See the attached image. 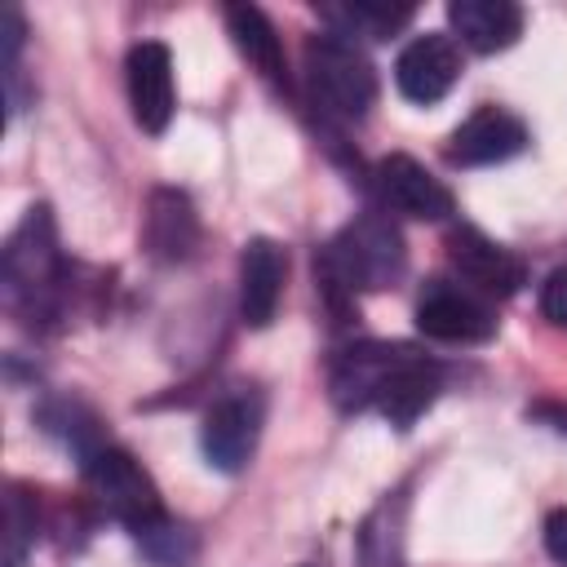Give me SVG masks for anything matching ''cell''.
I'll use <instances>...</instances> for the list:
<instances>
[{
    "label": "cell",
    "mask_w": 567,
    "mask_h": 567,
    "mask_svg": "<svg viewBox=\"0 0 567 567\" xmlns=\"http://www.w3.org/2000/svg\"><path fill=\"white\" fill-rule=\"evenodd\" d=\"M137 540L146 545V554L155 558V563H164V567H182L186 558H190V536H186V527H177L173 518H164V523H155V527H146V532H137Z\"/></svg>",
    "instance_id": "ac0fdd59"
},
{
    "label": "cell",
    "mask_w": 567,
    "mask_h": 567,
    "mask_svg": "<svg viewBox=\"0 0 567 567\" xmlns=\"http://www.w3.org/2000/svg\"><path fill=\"white\" fill-rule=\"evenodd\" d=\"M306 80L315 106H323L337 120H363L377 102V71L363 58V49L337 31L315 35L306 44Z\"/></svg>",
    "instance_id": "7a4b0ae2"
},
{
    "label": "cell",
    "mask_w": 567,
    "mask_h": 567,
    "mask_svg": "<svg viewBox=\"0 0 567 567\" xmlns=\"http://www.w3.org/2000/svg\"><path fill=\"white\" fill-rule=\"evenodd\" d=\"M62 279V257L53 244V221L49 208H27L22 226L4 244V292L9 306L35 315V306L58 288Z\"/></svg>",
    "instance_id": "277c9868"
},
{
    "label": "cell",
    "mask_w": 567,
    "mask_h": 567,
    "mask_svg": "<svg viewBox=\"0 0 567 567\" xmlns=\"http://www.w3.org/2000/svg\"><path fill=\"white\" fill-rule=\"evenodd\" d=\"M84 483L97 496V505L115 523H124L133 536L168 518L164 501H159V487L151 483V474L124 447H89L84 452Z\"/></svg>",
    "instance_id": "3957f363"
},
{
    "label": "cell",
    "mask_w": 567,
    "mask_h": 567,
    "mask_svg": "<svg viewBox=\"0 0 567 567\" xmlns=\"http://www.w3.org/2000/svg\"><path fill=\"white\" fill-rule=\"evenodd\" d=\"M416 328L434 341L474 346V341H487L496 332V315L487 301H478V292L447 284V279H434V284H425V292L416 301Z\"/></svg>",
    "instance_id": "5b68a950"
},
{
    "label": "cell",
    "mask_w": 567,
    "mask_h": 567,
    "mask_svg": "<svg viewBox=\"0 0 567 567\" xmlns=\"http://www.w3.org/2000/svg\"><path fill=\"white\" fill-rule=\"evenodd\" d=\"M412 4H368V0H359V4H323V18L337 27V35H372V40H385V35H394L399 27H408L412 22Z\"/></svg>",
    "instance_id": "e0dca14e"
},
{
    "label": "cell",
    "mask_w": 567,
    "mask_h": 567,
    "mask_svg": "<svg viewBox=\"0 0 567 567\" xmlns=\"http://www.w3.org/2000/svg\"><path fill=\"white\" fill-rule=\"evenodd\" d=\"M257 434H261V399L239 390V394H226L208 408L199 443H204V456L213 470L239 474L257 452Z\"/></svg>",
    "instance_id": "8992f818"
},
{
    "label": "cell",
    "mask_w": 567,
    "mask_h": 567,
    "mask_svg": "<svg viewBox=\"0 0 567 567\" xmlns=\"http://www.w3.org/2000/svg\"><path fill=\"white\" fill-rule=\"evenodd\" d=\"M142 239L151 248V257L159 261H182L190 257V248L199 244V217L190 208V199L182 190H155L151 204H146V226H142Z\"/></svg>",
    "instance_id": "9a60e30c"
},
{
    "label": "cell",
    "mask_w": 567,
    "mask_h": 567,
    "mask_svg": "<svg viewBox=\"0 0 567 567\" xmlns=\"http://www.w3.org/2000/svg\"><path fill=\"white\" fill-rule=\"evenodd\" d=\"M284 279H288V252L284 244L257 235L244 244L239 252V315L248 328H266L279 310L284 297Z\"/></svg>",
    "instance_id": "7c38bea8"
},
{
    "label": "cell",
    "mask_w": 567,
    "mask_h": 567,
    "mask_svg": "<svg viewBox=\"0 0 567 567\" xmlns=\"http://www.w3.org/2000/svg\"><path fill=\"white\" fill-rule=\"evenodd\" d=\"M124 75H128V106H133V120L146 128V133H164L168 120H173V53L168 44L159 40H142L128 49V62H124Z\"/></svg>",
    "instance_id": "30bf717a"
},
{
    "label": "cell",
    "mask_w": 567,
    "mask_h": 567,
    "mask_svg": "<svg viewBox=\"0 0 567 567\" xmlns=\"http://www.w3.org/2000/svg\"><path fill=\"white\" fill-rule=\"evenodd\" d=\"M447 261L456 266V275L465 279L470 292L514 297L523 284V261L509 248H501L496 239H487L478 226H456L447 235Z\"/></svg>",
    "instance_id": "9c48e42d"
},
{
    "label": "cell",
    "mask_w": 567,
    "mask_h": 567,
    "mask_svg": "<svg viewBox=\"0 0 567 567\" xmlns=\"http://www.w3.org/2000/svg\"><path fill=\"white\" fill-rule=\"evenodd\" d=\"M377 190L394 213H403L412 221H443L456 208L452 190L412 155H385L377 164Z\"/></svg>",
    "instance_id": "8fae6325"
},
{
    "label": "cell",
    "mask_w": 567,
    "mask_h": 567,
    "mask_svg": "<svg viewBox=\"0 0 567 567\" xmlns=\"http://www.w3.org/2000/svg\"><path fill=\"white\" fill-rule=\"evenodd\" d=\"M545 549L558 567H567V509H554L545 518Z\"/></svg>",
    "instance_id": "44dd1931"
},
{
    "label": "cell",
    "mask_w": 567,
    "mask_h": 567,
    "mask_svg": "<svg viewBox=\"0 0 567 567\" xmlns=\"http://www.w3.org/2000/svg\"><path fill=\"white\" fill-rule=\"evenodd\" d=\"M540 315L558 328H567V266H558L545 284H540Z\"/></svg>",
    "instance_id": "ffe728a7"
},
{
    "label": "cell",
    "mask_w": 567,
    "mask_h": 567,
    "mask_svg": "<svg viewBox=\"0 0 567 567\" xmlns=\"http://www.w3.org/2000/svg\"><path fill=\"white\" fill-rule=\"evenodd\" d=\"M408 266V252H403V239L399 230L377 217V213H363L354 217L323 252H319V270L328 279V288H346V292H377V288H390L399 284Z\"/></svg>",
    "instance_id": "6da1fadb"
},
{
    "label": "cell",
    "mask_w": 567,
    "mask_h": 567,
    "mask_svg": "<svg viewBox=\"0 0 567 567\" xmlns=\"http://www.w3.org/2000/svg\"><path fill=\"white\" fill-rule=\"evenodd\" d=\"M226 27H230V40L235 49L270 80H284V44L270 27V18L257 9V4H230L226 9Z\"/></svg>",
    "instance_id": "2e32d148"
},
{
    "label": "cell",
    "mask_w": 567,
    "mask_h": 567,
    "mask_svg": "<svg viewBox=\"0 0 567 567\" xmlns=\"http://www.w3.org/2000/svg\"><path fill=\"white\" fill-rule=\"evenodd\" d=\"M18 49H22V18H18V9H4V27H0V58H4V66H18Z\"/></svg>",
    "instance_id": "7402d4cb"
},
{
    "label": "cell",
    "mask_w": 567,
    "mask_h": 567,
    "mask_svg": "<svg viewBox=\"0 0 567 567\" xmlns=\"http://www.w3.org/2000/svg\"><path fill=\"white\" fill-rule=\"evenodd\" d=\"M456 80H461V44L447 31H425L408 40L394 62V84L416 106H434L439 97L452 93Z\"/></svg>",
    "instance_id": "52a82bcc"
},
{
    "label": "cell",
    "mask_w": 567,
    "mask_h": 567,
    "mask_svg": "<svg viewBox=\"0 0 567 567\" xmlns=\"http://www.w3.org/2000/svg\"><path fill=\"white\" fill-rule=\"evenodd\" d=\"M527 146V124L501 106H478L447 142V159L461 168H478V164H501L514 159Z\"/></svg>",
    "instance_id": "4fadbf2b"
},
{
    "label": "cell",
    "mask_w": 567,
    "mask_h": 567,
    "mask_svg": "<svg viewBox=\"0 0 567 567\" xmlns=\"http://www.w3.org/2000/svg\"><path fill=\"white\" fill-rule=\"evenodd\" d=\"M31 536H35V514H27L22 492H9V501H4V567H22Z\"/></svg>",
    "instance_id": "d6986e66"
},
{
    "label": "cell",
    "mask_w": 567,
    "mask_h": 567,
    "mask_svg": "<svg viewBox=\"0 0 567 567\" xmlns=\"http://www.w3.org/2000/svg\"><path fill=\"white\" fill-rule=\"evenodd\" d=\"M447 22L474 53H501L523 35V9L514 0H452Z\"/></svg>",
    "instance_id": "5bb4252c"
},
{
    "label": "cell",
    "mask_w": 567,
    "mask_h": 567,
    "mask_svg": "<svg viewBox=\"0 0 567 567\" xmlns=\"http://www.w3.org/2000/svg\"><path fill=\"white\" fill-rule=\"evenodd\" d=\"M439 381H443L439 363H430L425 354H416V350H408V346H394V354H390V363H385V372H381V381H377V390H372V408H377L390 425L408 430V425L434 403Z\"/></svg>",
    "instance_id": "ba28073f"
}]
</instances>
